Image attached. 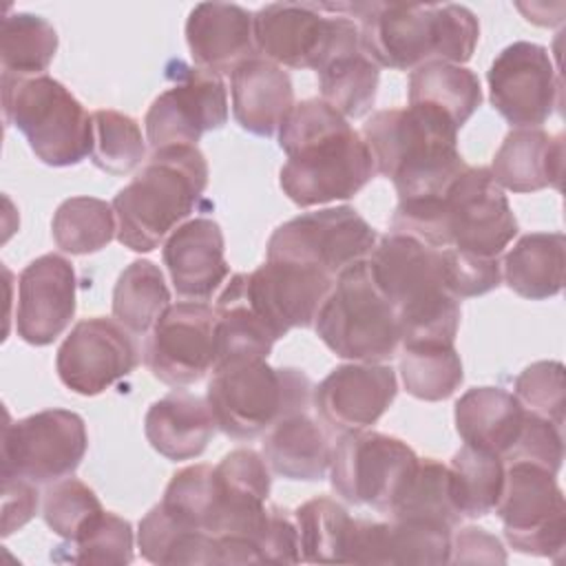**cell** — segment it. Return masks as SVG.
Wrapping results in <instances>:
<instances>
[{
    "mask_svg": "<svg viewBox=\"0 0 566 566\" xmlns=\"http://www.w3.org/2000/svg\"><path fill=\"white\" fill-rule=\"evenodd\" d=\"M279 148L287 155L279 184L298 208L349 199L376 175L363 135L318 97L294 104L279 128Z\"/></svg>",
    "mask_w": 566,
    "mask_h": 566,
    "instance_id": "6da1fadb",
    "label": "cell"
},
{
    "mask_svg": "<svg viewBox=\"0 0 566 566\" xmlns=\"http://www.w3.org/2000/svg\"><path fill=\"white\" fill-rule=\"evenodd\" d=\"M358 22L360 44L378 64L396 71H416L429 62L464 64L471 60L480 24L471 9L453 2H334Z\"/></svg>",
    "mask_w": 566,
    "mask_h": 566,
    "instance_id": "7a4b0ae2",
    "label": "cell"
},
{
    "mask_svg": "<svg viewBox=\"0 0 566 566\" xmlns=\"http://www.w3.org/2000/svg\"><path fill=\"white\" fill-rule=\"evenodd\" d=\"M391 232L413 237L438 250L453 248L500 259L517 234V219L491 170L469 166L442 195L398 201Z\"/></svg>",
    "mask_w": 566,
    "mask_h": 566,
    "instance_id": "3957f363",
    "label": "cell"
},
{
    "mask_svg": "<svg viewBox=\"0 0 566 566\" xmlns=\"http://www.w3.org/2000/svg\"><path fill=\"white\" fill-rule=\"evenodd\" d=\"M363 139L376 175L394 181L400 201L438 197L469 168L458 128L422 106L376 111L363 124Z\"/></svg>",
    "mask_w": 566,
    "mask_h": 566,
    "instance_id": "277c9868",
    "label": "cell"
},
{
    "mask_svg": "<svg viewBox=\"0 0 566 566\" xmlns=\"http://www.w3.org/2000/svg\"><path fill=\"white\" fill-rule=\"evenodd\" d=\"M374 279L396 310L400 345H453L460 298L449 292L442 252L413 237L389 232L367 256Z\"/></svg>",
    "mask_w": 566,
    "mask_h": 566,
    "instance_id": "5b68a950",
    "label": "cell"
},
{
    "mask_svg": "<svg viewBox=\"0 0 566 566\" xmlns=\"http://www.w3.org/2000/svg\"><path fill=\"white\" fill-rule=\"evenodd\" d=\"M208 186V161L197 146L153 150L144 168L113 203L117 241L133 252H150L197 208Z\"/></svg>",
    "mask_w": 566,
    "mask_h": 566,
    "instance_id": "8992f818",
    "label": "cell"
},
{
    "mask_svg": "<svg viewBox=\"0 0 566 566\" xmlns=\"http://www.w3.org/2000/svg\"><path fill=\"white\" fill-rule=\"evenodd\" d=\"M206 400L226 436L252 440L285 416L310 411L314 387L296 367L243 360L212 369Z\"/></svg>",
    "mask_w": 566,
    "mask_h": 566,
    "instance_id": "52a82bcc",
    "label": "cell"
},
{
    "mask_svg": "<svg viewBox=\"0 0 566 566\" xmlns=\"http://www.w3.org/2000/svg\"><path fill=\"white\" fill-rule=\"evenodd\" d=\"M316 336L352 363L391 360L400 345L398 316L378 287L369 261L340 270L314 318Z\"/></svg>",
    "mask_w": 566,
    "mask_h": 566,
    "instance_id": "ba28073f",
    "label": "cell"
},
{
    "mask_svg": "<svg viewBox=\"0 0 566 566\" xmlns=\"http://www.w3.org/2000/svg\"><path fill=\"white\" fill-rule=\"evenodd\" d=\"M4 122L15 126L33 155L53 168L91 157L93 119L77 97L51 75H2Z\"/></svg>",
    "mask_w": 566,
    "mask_h": 566,
    "instance_id": "9c48e42d",
    "label": "cell"
},
{
    "mask_svg": "<svg viewBox=\"0 0 566 566\" xmlns=\"http://www.w3.org/2000/svg\"><path fill=\"white\" fill-rule=\"evenodd\" d=\"M254 44L279 66L318 71L336 53L358 46L360 29L334 2H272L254 13Z\"/></svg>",
    "mask_w": 566,
    "mask_h": 566,
    "instance_id": "30bf717a",
    "label": "cell"
},
{
    "mask_svg": "<svg viewBox=\"0 0 566 566\" xmlns=\"http://www.w3.org/2000/svg\"><path fill=\"white\" fill-rule=\"evenodd\" d=\"M416 451L380 431H343L332 447L329 482L349 504H369L387 515L418 464Z\"/></svg>",
    "mask_w": 566,
    "mask_h": 566,
    "instance_id": "8fae6325",
    "label": "cell"
},
{
    "mask_svg": "<svg viewBox=\"0 0 566 566\" xmlns=\"http://www.w3.org/2000/svg\"><path fill=\"white\" fill-rule=\"evenodd\" d=\"M504 537L517 553L559 559L566 546L564 493L544 467L513 460L504 467V486L495 506Z\"/></svg>",
    "mask_w": 566,
    "mask_h": 566,
    "instance_id": "7c38bea8",
    "label": "cell"
},
{
    "mask_svg": "<svg viewBox=\"0 0 566 566\" xmlns=\"http://www.w3.org/2000/svg\"><path fill=\"white\" fill-rule=\"evenodd\" d=\"M376 241V230L352 206L323 208L281 223L268 241V261L310 265L336 279L347 265L367 259Z\"/></svg>",
    "mask_w": 566,
    "mask_h": 566,
    "instance_id": "4fadbf2b",
    "label": "cell"
},
{
    "mask_svg": "<svg viewBox=\"0 0 566 566\" xmlns=\"http://www.w3.org/2000/svg\"><path fill=\"white\" fill-rule=\"evenodd\" d=\"M88 449L86 424L69 409H44L2 431V473L53 484L75 473Z\"/></svg>",
    "mask_w": 566,
    "mask_h": 566,
    "instance_id": "5bb4252c",
    "label": "cell"
},
{
    "mask_svg": "<svg viewBox=\"0 0 566 566\" xmlns=\"http://www.w3.org/2000/svg\"><path fill=\"white\" fill-rule=\"evenodd\" d=\"M172 86L159 93L146 111V139L157 148L197 146L203 133L219 130L228 122V93L219 73L172 62Z\"/></svg>",
    "mask_w": 566,
    "mask_h": 566,
    "instance_id": "9a60e30c",
    "label": "cell"
},
{
    "mask_svg": "<svg viewBox=\"0 0 566 566\" xmlns=\"http://www.w3.org/2000/svg\"><path fill=\"white\" fill-rule=\"evenodd\" d=\"M144 365L170 387L199 382L214 367V310L203 301L170 303L146 338Z\"/></svg>",
    "mask_w": 566,
    "mask_h": 566,
    "instance_id": "2e32d148",
    "label": "cell"
},
{
    "mask_svg": "<svg viewBox=\"0 0 566 566\" xmlns=\"http://www.w3.org/2000/svg\"><path fill=\"white\" fill-rule=\"evenodd\" d=\"M493 108L517 128H539L559 102V82L548 49L513 42L497 53L489 73Z\"/></svg>",
    "mask_w": 566,
    "mask_h": 566,
    "instance_id": "e0dca14e",
    "label": "cell"
},
{
    "mask_svg": "<svg viewBox=\"0 0 566 566\" xmlns=\"http://www.w3.org/2000/svg\"><path fill=\"white\" fill-rule=\"evenodd\" d=\"M139 363L130 332L115 318L80 321L62 340L55 371L62 385L80 396H97L128 376Z\"/></svg>",
    "mask_w": 566,
    "mask_h": 566,
    "instance_id": "ac0fdd59",
    "label": "cell"
},
{
    "mask_svg": "<svg viewBox=\"0 0 566 566\" xmlns=\"http://www.w3.org/2000/svg\"><path fill=\"white\" fill-rule=\"evenodd\" d=\"M334 285V276L301 263L265 261L248 274L245 292L279 340L290 329L312 327L314 318Z\"/></svg>",
    "mask_w": 566,
    "mask_h": 566,
    "instance_id": "d6986e66",
    "label": "cell"
},
{
    "mask_svg": "<svg viewBox=\"0 0 566 566\" xmlns=\"http://www.w3.org/2000/svg\"><path fill=\"white\" fill-rule=\"evenodd\" d=\"M77 307V276L69 259L42 254L18 279L15 332L35 347L51 345L71 323Z\"/></svg>",
    "mask_w": 566,
    "mask_h": 566,
    "instance_id": "ffe728a7",
    "label": "cell"
},
{
    "mask_svg": "<svg viewBox=\"0 0 566 566\" xmlns=\"http://www.w3.org/2000/svg\"><path fill=\"white\" fill-rule=\"evenodd\" d=\"M398 394L396 371L385 363H347L314 387L318 416L336 431L367 429L380 420Z\"/></svg>",
    "mask_w": 566,
    "mask_h": 566,
    "instance_id": "44dd1931",
    "label": "cell"
},
{
    "mask_svg": "<svg viewBox=\"0 0 566 566\" xmlns=\"http://www.w3.org/2000/svg\"><path fill=\"white\" fill-rule=\"evenodd\" d=\"M451 528L424 520H354L349 564H449Z\"/></svg>",
    "mask_w": 566,
    "mask_h": 566,
    "instance_id": "7402d4cb",
    "label": "cell"
},
{
    "mask_svg": "<svg viewBox=\"0 0 566 566\" xmlns=\"http://www.w3.org/2000/svg\"><path fill=\"white\" fill-rule=\"evenodd\" d=\"M161 256L177 294L184 298H210L230 274L221 226L208 217H195L172 230Z\"/></svg>",
    "mask_w": 566,
    "mask_h": 566,
    "instance_id": "603a6c76",
    "label": "cell"
},
{
    "mask_svg": "<svg viewBox=\"0 0 566 566\" xmlns=\"http://www.w3.org/2000/svg\"><path fill=\"white\" fill-rule=\"evenodd\" d=\"M186 42L197 66L232 73L256 57L254 13L230 2H199L188 13Z\"/></svg>",
    "mask_w": 566,
    "mask_h": 566,
    "instance_id": "cb8c5ba5",
    "label": "cell"
},
{
    "mask_svg": "<svg viewBox=\"0 0 566 566\" xmlns=\"http://www.w3.org/2000/svg\"><path fill=\"white\" fill-rule=\"evenodd\" d=\"M294 108V88L283 66L256 55L232 71V113L237 124L272 137Z\"/></svg>",
    "mask_w": 566,
    "mask_h": 566,
    "instance_id": "d4e9b609",
    "label": "cell"
},
{
    "mask_svg": "<svg viewBox=\"0 0 566 566\" xmlns=\"http://www.w3.org/2000/svg\"><path fill=\"white\" fill-rule=\"evenodd\" d=\"M491 175L500 188L511 192H537L562 188L564 135L542 128H513L497 148Z\"/></svg>",
    "mask_w": 566,
    "mask_h": 566,
    "instance_id": "484cf974",
    "label": "cell"
},
{
    "mask_svg": "<svg viewBox=\"0 0 566 566\" xmlns=\"http://www.w3.org/2000/svg\"><path fill=\"white\" fill-rule=\"evenodd\" d=\"M214 429L217 422L208 400L184 389H175L155 400L144 418L146 440L157 453L172 462L199 458Z\"/></svg>",
    "mask_w": 566,
    "mask_h": 566,
    "instance_id": "4316f807",
    "label": "cell"
},
{
    "mask_svg": "<svg viewBox=\"0 0 566 566\" xmlns=\"http://www.w3.org/2000/svg\"><path fill=\"white\" fill-rule=\"evenodd\" d=\"M526 409L515 394L502 387H473L455 402V431L475 449L509 455L524 424Z\"/></svg>",
    "mask_w": 566,
    "mask_h": 566,
    "instance_id": "83f0119b",
    "label": "cell"
},
{
    "mask_svg": "<svg viewBox=\"0 0 566 566\" xmlns=\"http://www.w3.org/2000/svg\"><path fill=\"white\" fill-rule=\"evenodd\" d=\"M248 274H232L214 305V367L268 360L274 336L254 312L248 292ZM212 367V369H214Z\"/></svg>",
    "mask_w": 566,
    "mask_h": 566,
    "instance_id": "f1b7e54d",
    "label": "cell"
},
{
    "mask_svg": "<svg viewBox=\"0 0 566 566\" xmlns=\"http://www.w3.org/2000/svg\"><path fill=\"white\" fill-rule=\"evenodd\" d=\"M263 458L285 480L316 482L329 471L332 444L321 424L301 411L285 416L265 431Z\"/></svg>",
    "mask_w": 566,
    "mask_h": 566,
    "instance_id": "f546056e",
    "label": "cell"
},
{
    "mask_svg": "<svg viewBox=\"0 0 566 566\" xmlns=\"http://www.w3.org/2000/svg\"><path fill=\"white\" fill-rule=\"evenodd\" d=\"M566 237L562 232L524 234L502 261V279L517 296L544 301L562 292Z\"/></svg>",
    "mask_w": 566,
    "mask_h": 566,
    "instance_id": "4dcf8cb0",
    "label": "cell"
},
{
    "mask_svg": "<svg viewBox=\"0 0 566 566\" xmlns=\"http://www.w3.org/2000/svg\"><path fill=\"white\" fill-rule=\"evenodd\" d=\"M482 104L480 80L460 64L429 62L409 75V106L429 108L447 117L458 130Z\"/></svg>",
    "mask_w": 566,
    "mask_h": 566,
    "instance_id": "1f68e13d",
    "label": "cell"
},
{
    "mask_svg": "<svg viewBox=\"0 0 566 566\" xmlns=\"http://www.w3.org/2000/svg\"><path fill=\"white\" fill-rule=\"evenodd\" d=\"M137 544L142 557L150 564H214V537L186 524L161 502L142 517Z\"/></svg>",
    "mask_w": 566,
    "mask_h": 566,
    "instance_id": "d6a6232c",
    "label": "cell"
},
{
    "mask_svg": "<svg viewBox=\"0 0 566 566\" xmlns=\"http://www.w3.org/2000/svg\"><path fill=\"white\" fill-rule=\"evenodd\" d=\"M301 562L349 564L354 520L343 504L327 495L312 497L294 511Z\"/></svg>",
    "mask_w": 566,
    "mask_h": 566,
    "instance_id": "836d02e7",
    "label": "cell"
},
{
    "mask_svg": "<svg viewBox=\"0 0 566 566\" xmlns=\"http://www.w3.org/2000/svg\"><path fill=\"white\" fill-rule=\"evenodd\" d=\"M380 66L365 53L363 44L336 53L318 73L321 99L343 117H363L371 111L378 93Z\"/></svg>",
    "mask_w": 566,
    "mask_h": 566,
    "instance_id": "e575fe53",
    "label": "cell"
},
{
    "mask_svg": "<svg viewBox=\"0 0 566 566\" xmlns=\"http://www.w3.org/2000/svg\"><path fill=\"white\" fill-rule=\"evenodd\" d=\"M170 305L164 272L148 259L124 268L113 290V316L130 334H148Z\"/></svg>",
    "mask_w": 566,
    "mask_h": 566,
    "instance_id": "d590c367",
    "label": "cell"
},
{
    "mask_svg": "<svg viewBox=\"0 0 566 566\" xmlns=\"http://www.w3.org/2000/svg\"><path fill=\"white\" fill-rule=\"evenodd\" d=\"M504 460L495 453L460 447L449 464L451 495L462 517H484L495 511L504 486Z\"/></svg>",
    "mask_w": 566,
    "mask_h": 566,
    "instance_id": "8d00e7d4",
    "label": "cell"
},
{
    "mask_svg": "<svg viewBox=\"0 0 566 566\" xmlns=\"http://www.w3.org/2000/svg\"><path fill=\"white\" fill-rule=\"evenodd\" d=\"M389 520H424L453 528L462 515L451 495L449 467L436 458H420L405 489L387 511Z\"/></svg>",
    "mask_w": 566,
    "mask_h": 566,
    "instance_id": "74e56055",
    "label": "cell"
},
{
    "mask_svg": "<svg viewBox=\"0 0 566 566\" xmlns=\"http://www.w3.org/2000/svg\"><path fill=\"white\" fill-rule=\"evenodd\" d=\"M57 51V33L49 20L35 13H9L2 18L0 62L2 75H44Z\"/></svg>",
    "mask_w": 566,
    "mask_h": 566,
    "instance_id": "f35d334b",
    "label": "cell"
},
{
    "mask_svg": "<svg viewBox=\"0 0 566 566\" xmlns=\"http://www.w3.org/2000/svg\"><path fill=\"white\" fill-rule=\"evenodd\" d=\"M400 376L407 394L427 402L453 396L464 380L460 354L447 343L402 345Z\"/></svg>",
    "mask_w": 566,
    "mask_h": 566,
    "instance_id": "ab89813d",
    "label": "cell"
},
{
    "mask_svg": "<svg viewBox=\"0 0 566 566\" xmlns=\"http://www.w3.org/2000/svg\"><path fill=\"white\" fill-rule=\"evenodd\" d=\"M55 245L69 254H93L117 237L113 203L97 197L64 199L51 221Z\"/></svg>",
    "mask_w": 566,
    "mask_h": 566,
    "instance_id": "60d3db41",
    "label": "cell"
},
{
    "mask_svg": "<svg viewBox=\"0 0 566 566\" xmlns=\"http://www.w3.org/2000/svg\"><path fill=\"white\" fill-rule=\"evenodd\" d=\"M55 562L71 564H104L124 566L133 562V526L128 520L102 511L95 515L75 539L55 546L51 553Z\"/></svg>",
    "mask_w": 566,
    "mask_h": 566,
    "instance_id": "b9f144b4",
    "label": "cell"
},
{
    "mask_svg": "<svg viewBox=\"0 0 566 566\" xmlns=\"http://www.w3.org/2000/svg\"><path fill=\"white\" fill-rule=\"evenodd\" d=\"M93 146L91 161L108 175H128L146 155V139L139 124L119 111L99 108L91 113Z\"/></svg>",
    "mask_w": 566,
    "mask_h": 566,
    "instance_id": "7bdbcfd3",
    "label": "cell"
},
{
    "mask_svg": "<svg viewBox=\"0 0 566 566\" xmlns=\"http://www.w3.org/2000/svg\"><path fill=\"white\" fill-rule=\"evenodd\" d=\"M161 504L186 524L210 533L217 506L214 467L192 464L177 471L164 491Z\"/></svg>",
    "mask_w": 566,
    "mask_h": 566,
    "instance_id": "ee69618b",
    "label": "cell"
},
{
    "mask_svg": "<svg viewBox=\"0 0 566 566\" xmlns=\"http://www.w3.org/2000/svg\"><path fill=\"white\" fill-rule=\"evenodd\" d=\"M104 511L95 491L77 478H62L44 491L42 517L62 539H75L77 533Z\"/></svg>",
    "mask_w": 566,
    "mask_h": 566,
    "instance_id": "f6af8a7d",
    "label": "cell"
},
{
    "mask_svg": "<svg viewBox=\"0 0 566 566\" xmlns=\"http://www.w3.org/2000/svg\"><path fill=\"white\" fill-rule=\"evenodd\" d=\"M515 398L531 413H537L564 429V365L539 360L515 378Z\"/></svg>",
    "mask_w": 566,
    "mask_h": 566,
    "instance_id": "bcb514c9",
    "label": "cell"
},
{
    "mask_svg": "<svg viewBox=\"0 0 566 566\" xmlns=\"http://www.w3.org/2000/svg\"><path fill=\"white\" fill-rule=\"evenodd\" d=\"M440 252L444 261L447 285L455 298L482 296L500 285L502 281L500 259H484V256H475L453 248H444Z\"/></svg>",
    "mask_w": 566,
    "mask_h": 566,
    "instance_id": "7dc6e473",
    "label": "cell"
},
{
    "mask_svg": "<svg viewBox=\"0 0 566 566\" xmlns=\"http://www.w3.org/2000/svg\"><path fill=\"white\" fill-rule=\"evenodd\" d=\"M513 460L533 462V464L544 467L557 475V471L562 469V460H564L562 427L553 424L551 420H546L537 413L526 411L517 442L504 458V462H513Z\"/></svg>",
    "mask_w": 566,
    "mask_h": 566,
    "instance_id": "c3c4849f",
    "label": "cell"
},
{
    "mask_svg": "<svg viewBox=\"0 0 566 566\" xmlns=\"http://www.w3.org/2000/svg\"><path fill=\"white\" fill-rule=\"evenodd\" d=\"M217 480L223 489L259 500L270 495V467L254 449H234L214 467Z\"/></svg>",
    "mask_w": 566,
    "mask_h": 566,
    "instance_id": "681fc988",
    "label": "cell"
},
{
    "mask_svg": "<svg viewBox=\"0 0 566 566\" xmlns=\"http://www.w3.org/2000/svg\"><path fill=\"white\" fill-rule=\"evenodd\" d=\"M38 484L13 475L2 473V535H11L24 526L38 511Z\"/></svg>",
    "mask_w": 566,
    "mask_h": 566,
    "instance_id": "f907efd6",
    "label": "cell"
},
{
    "mask_svg": "<svg viewBox=\"0 0 566 566\" xmlns=\"http://www.w3.org/2000/svg\"><path fill=\"white\" fill-rule=\"evenodd\" d=\"M455 564H504L502 542L480 526H464L451 537V559Z\"/></svg>",
    "mask_w": 566,
    "mask_h": 566,
    "instance_id": "816d5d0a",
    "label": "cell"
}]
</instances>
